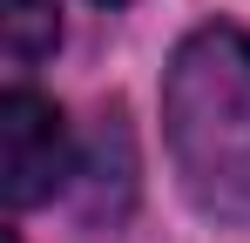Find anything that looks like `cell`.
<instances>
[{"label":"cell","mask_w":250,"mask_h":243,"mask_svg":"<svg viewBox=\"0 0 250 243\" xmlns=\"http://www.w3.org/2000/svg\"><path fill=\"white\" fill-rule=\"evenodd\" d=\"M169 162L203 216H250V34L209 20L169 54L163 75Z\"/></svg>","instance_id":"1"},{"label":"cell","mask_w":250,"mask_h":243,"mask_svg":"<svg viewBox=\"0 0 250 243\" xmlns=\"http://www.w3.org/2000/svg\"><path fill=\"white\" fill-rule=\"evenodd\" d=\"M61 182H68V122L47 95L14 88L0 101V189L14 209H34Z\"/></svg>","instance_id":"2"},{"label":"cell","mask_w":250,"mask_h":243,"mask_svg":"<svg viewBox=\"0 0 250 243\" xmlns=\"http://www.w3.org/2000/svg\"><path fill=\"white\" fill-rule=\"evenodd\" d=\"M0 40L14 68H34L61 40V0H0Z\"/></svg>","instance_id":"3"},{"label":"cell","mask_w":250,"mask_h":243,"mask_svg":"<svg viewBox=\"0 0 250 243\" xmlns=\"http://www.w3.org/2000/svg\"><path fill=\"white\" fill-rule=\"evenodd\" d=\"M102 7H122V0H102Z\"/></svg>","instance_id":"4"}]
</instances>
